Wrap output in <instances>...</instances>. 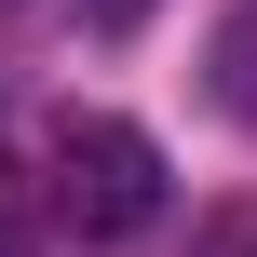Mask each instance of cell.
Wrapping results in <instances>:
<instances>
[{
    "label": "cell",
    "instance_id": "3",
    "mask_svg": "<svg viewBox=\"0 0 257 257\" xmlns=\"http://www.w3.org/2000/svg\"><path fill=\"white\" fill-rule=\"evenodd\" d=\"M0 257H27V244H14V230H0Z\"/></svg>",
    "mask_w": 257,
    "mask_h": 257
},
{
    "label": "cell",
    "instance_id": "4",
    "mask_svg": "<svg viewBox=\"0 0 257 257\" xmlns=\"http://www.w3.org/2000/svg\"><path fill=\"white\" fill-rule=\"evenodd\" d=\"M230 257H257V230H244V244H230Z\"/></svg>",
    "mask_w": 257,
    "mask_h": 257
},
{
    "label": "cell",
    "instance_id": "1",
    "mask_svg": "<svg viewBox=\"0 0 257 257\" xmlns=\"http://www.w3.org/2000/svg\"><path fill=\"white\" fill-rule=\"evenodd\" d=\"M54 217H68V230H95V244L149 230V217H163V149H149L136 122H108V108L54 122Z\"/></svg>",
    "mask_w": 257,
    "mask_h": 257
},
{
    "label": "cell",
    "instance_id": "2",
    "mask_svg": "<svg viewBox=\"0 0 257 257\" xmlns=\"http://www.w3.org/2000/svg\"><path fill=\"white\" fill-rule=\"evenodd\" d=\"M81 14H95V27H136V14H149V0H81Z\"/></svg>",
    "mask_w": 257,
    "mask_h": 257
}]
</instances>
